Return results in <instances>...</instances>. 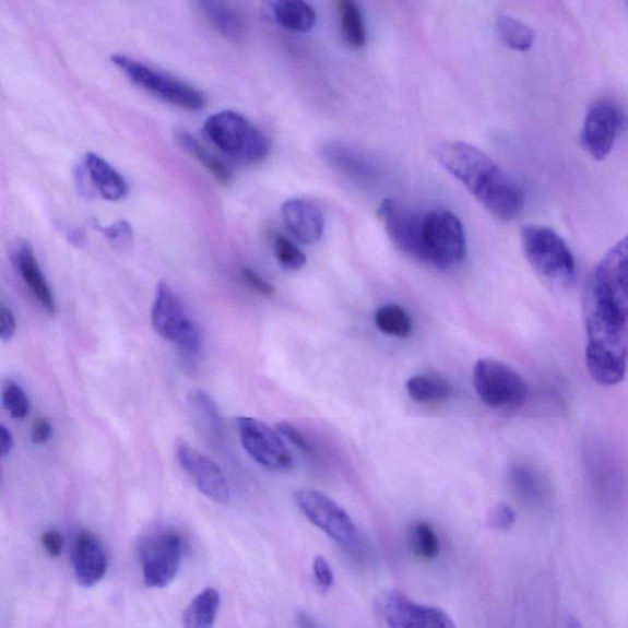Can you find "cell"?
I'll use <instances>...</instances> for the list:
<instances>
[{
	"label": "cell",
	"mask_w": 628,
	"mask_h": 628,
	"mask_svg": "<svg viewBox=\"0 0 628 628\" xmlns=\"http://www.w3.org/2000/svg\"><path fill=\"white\" fill-rule=\"evenodd\" d=\"M583 316L588 372L604 387L621 383L628 367V235L588 279Z\"/></svg>",
	"instance_id": "obj_1"
},
{
	"label": "cell",
	"mask_w": 628,
	"mask_h": 628,
	"mask_svg": "<svg viewBox=\"0 0 628 628\" xmlns=\"http://www.w3.org/2000/svg\"><path fill=\"white\" fill-rule=\"evenodd\" d=\"M433 155L495 217L511 222L522 214L525 205L522 188L481 149L462 142H442L434 147Z\"/></svg>",
	"instance_id": "obj_2"
},
{
	"label": "cell",
	"mask_w": 628,
	"mask_h": 628,
	"mask_svg": "<svg viewBox=\"0 0 628 628\" xmlns=\"http://www.w3.org/2000/svg\"><path fill=\"white\" fill-rule=\"evenodd\" d=\"M528 263L545 283L566 288L574 284L577 263L571 248L550 227L526 225L521 233Z\"/></svg>",
	"instance_id": "obj_3"
},
{
	"label": "cell",
	"mask_w": 628,
	"mask_h": 628,
	"mask_svg": "<svg viewBox=\"0 0 628 628\" xmlns=\"http://www.w3.org/2000/svg\"><path fill=\"white\" fill-rule=\"evenodd\" d=\"M204 134L218 151L238 164H261L271 152V144L263 132L245 116L234 111L209 117L204 123Z\"/></svg>",
	"instance_id": "obj_4"
},
{
	"label": "cell",
	"mask_w": 628,
	"mask_h": 628,
	"mask_svg": "<svg viewBox=\"0 0 628 628\" xmlns=\"http://www.w3.org/2000/svg\"><path fill=\"white\" fill-rule=\"evenodd\" d=\"M152 323L155 332L166 342L176 345L185 357H194L201 352V332L181 298L165 283L156 287Z\"/></svg>",
	"instance_id": "obj_5"
},
{
	"label": "cell",
	"mask_w": 628,
	"mask_h": 628,
	"mask_svg": "<svg viewBox=\"0 0 628 628\" xmlns=\"http://www.w3.org/2000/svg\"><path fill=\"white\" fill-rule=\"evenodd\" d=\"M423 249V262L442 271L463 263L466 238L460 218L445 209L424 213Z\"/></svg>",
	"instance_id": "obj_6"
},
{
	"label": "cell",
	"mask_w": 628,
	"mask_h": 628,
	"mask_svg": "<svg viewBox=\"0 0 628 628\" xmlns=\"http://www.w3.org/2000/svg\"><path fill=\"white\" fill-rule=\"evenodd\" d=\"M111 61L137 86L144 88L145 92L167 104L187 109V111H199L205 105V96L182 80L158 71V69L146 66L129 56L115 55L111 57Z\"/></svg>",
	"instance_id": "obj_7"
},
{
	"label": "cell",
	"mask_w": 628,
	"mask_h": 628,
	"mask_svg": "<svg viewBox=\"0 0 628 628\" xmlns=\"http://www.w3.org/2000/svg\"><path fill=\"white\" fill-rule=\"evenodd\" d=\"M475 392L482 402L495 411L522 407L530 396L522 376L497 360L477 362L473 371Z\"/></svg>",
	"instance_id": "obj_8"
},
{
	"label": "cell",
	"mask_w": 628,
	"mask_h": 628,
	"mask_svg": "<svg viewBox=\"0 0 628 628\" xmlns=\"http://www.w3.org/2000/svg\"><path fill=\"white\" fill-rule=\"evenodd\" d=\"M239 441L252 460L273 473L291 472L295 465L281 434L253 417L239 416L236 420Z\"/></svg>",
	"instance_id": "obj_9"
},
{
	"label": "cell",
	"mask_w": 628,
	"mask_h": 628,
	"mask_svg": "<svg viewBox=\"0 0 628 628\" xmlns=\"http://www.w3.org/2000/svg\"><path fill=\"white\" fill-rule=\"evenodd\" d=\"M183 553L185 542L175 531H163L149 537L141 553L145 585L162 590L171 583L182 564Z\"/></svg>",
	"instance_id": "obj_10"
},
{
	"label": "cell",
	"mask_w": 628,
	"mask_h": 628,
	"mask_svg": "<svg viewBox=\"0 0 628 628\" xmlns=\"http://www.w3.org/2000/svg\"><path fill=\"white\" fill-rule=\"evenodd\" d=\"M296 503L308 521L343 546L357 542V528L352 517L331 497L316 490L296 493Z\"/></svg>",
	"instance_id": "obj_11"
},
{
	"label": "cell",
	"mask_w": 628,
	"mask_h": 628,
	"mask_svg": "<svg viewBox=\"0 0 628 628\" xmlns=\"http://www.w3.org/2000/svg\"><path fill=\"white\" fill-rule=\"evenodd\" d=\"M175 452L178 464L192 478L199 491L215 503H230V485L222 467L212 458L181 440L176 443Z\"/></svg>",
	"instance_id": "obj_12"
},
{
	"label": "cell",
	"mask_w": 628,
	"mask_h": 628,
	"mask_svg": "<svg viewBox=\"0 0 628 628\" xmlns=\"http://www.w3.org/2000/svg\"><path fill=\"white\" fill-rule=\"evenodd\" d=\"M623 126L620 109L607 99L594 103L588 108L583 128L582 144L596 162H603L613 152Z\"/></svg>",
	"instance_id": "obj_13"
},
{
	"label": "cell",
	"mask_w": 628,
	"mask_h": 628,
	"mask_svg": "<svg viewBox=\"0 0 628 628\" xmlns=\"http://www.w3.org/2000/svg\"><path fill=\"white\" fill-rule=\"evenodd\" d=\"M380 611L390 628H457L443 611L417 604L396 591L383 594Z\"/></svg>",
	"instance_id": "obj_14"
},
{
	"label": "cell",
	"mask_w": 628,
	"mask_h": 628,
	"mask_svg": "<svg viewBox=\"0 0 628 628\" xmlns=\"http://www.w3.org/2000/svg\"><path fill=\"white\" fill-rule=\"evenodd\" d=\"M392 242L407 256L423 262L424 213H417L401 203L386 199L378 211Z\"/></svg>",
	"instance_id": "obj_15"
},
{
	"label": "cell",
	"mask_w": 628,
	"mask_h": 628,
	"mask_svg": "<svg viewBox=\"0 0 628 628\" xmlns=\"http://www.w3.org/2000/svg\"><path fill=\"white\" fill-rule=\"evenodd\" d=\"M13 263L22 281L35 300L49 316L56 315L57 305L51 286L39 266L34 249L28 242H20L13 253Z\"/></svg>",
	"instance_id": "obj_16"
},
{
	"label": "cell",
	"mask_w": 628,
	"mask_h": 628,
	"mask_svg": "<svg viewBox=\"0 0 628 628\" xmlns=\"http://www.w3.org/2000/svg\"><path fill=\"white\" fill-rule=\"evenodd\" d=\"M74 573L79 585L95 586L107 572V557L102 542L92 532L84 531L76 537Z\"/></svg>",
	"instance_id": "obj_17"
},
{
	"label": "cell",
	"mask_w": 628,
	"mask_h": 628,
	"mask_svg": "<svg viewBox=\"0 0 628 628\" xmlns=\"http://www.w3.org/2000/svg\"><path fill=\"white\" fill-rule=\"evenodd\" d=\"M283 221L298 241L312 245L324 234V217L318 206L305 199H291L282 206Z\"/></svg>",
	"instance_id": "obj_18"
},
{
	"label": "cell",
	"mask_w": 628,
	"mask_h": 628,
	"mask_svg": "<svg viewBox=\"0 0 628 628\" xmlns=\"http://www.w3.org/2000/svg\"><path fill=\"white\" fill-rule=\"evenodd\" d=\"M83 166L90 183L106 201H121L128 194L125 177L104 157L95 153H87Z\"/></svg>",
	"instance_id": "obj_19"
},
{
	"label": "cell",
	"mask_w": 628,
	"mask_h": 628,
	"mask_svg": "<svg viewBox=\"0 0 628 628\" xmlns=\"http://www.w3.org/2000/svg\"><path fill=\"white\" fill-rule=\"evenodd\" d=\"M188 405L199 431L215 443L222 441L224 437L223 416L214 399L204 391L195 390L189 393Z\"/></svg>",
	"instance_id": "obj_20"
},
{
	"label": "cell",
	"mask_w": 628,
	"mask_h": 628,
	"mask_svg": "<svg viewBox=\"0 0 628 628\" xmlns=\"http://www.w3.org/2000/svg\"><path fill=\"white\" fill-rule=\"evenodd\" d=\"M198 7L206 23L228 42H239L244 37V19L232 5L223 2H201Z\"/></svg>",
	"instance_id": "obj_21"
},
{
	"label": "cell",
	"mask_w": 628,
	"mask_h": 628,
	"mask_svg": "<svg viewBox=\"0 0 628 628\" xmlns=\"http://www.w3.org/2000/svg\"><path fill=\"white\" fill-rule=\"evenodd\" d=\"M276 23L295 33H307L315 26V9L301 0H281L271 4Z\"/></svg>",
	"instance_id": "obj_22"
},
{
	"label": "cell",
	"mask_w": 628,
	"mask_h": 628,
	"mask_svg": "<svg viewBox=\"0 0 628 628\" xmlns=\"http://www.w3.org/2000/svg\"><path fill=\"white\" fill-rule=\"evenodd\" d=\"M408 396L418 404L433 405L448 401L453 388L443 378L437 376H414L406 382Z\"/></svg>",
	"instance_id": "obj_23"
},
{
	"label": "cell",
	"mask_w": 628,
	"mask_h": 628,
	"mask_svg": "<svg viewBox=\"0 0 628 628\" xmlns=\"http://www.w3.org/2000/svg\"><path fill=\"white\" fill-rule=\"evenodd\" d=\"M176 141L182 146L183 151L198 159L218 182L223 185H230L233 182L234 175L232 169L211 151H208L191 133L178 131L176 133Z\"/></svg>",
	"instance_id": "obj_24"
},
{
	"label": "cell",
	"mask_w": 628,
	"mask_h": 628,
	"mask_svg": "<svg viewBox=\"0 0 628 628\" xmlns=\"http://www.w3.org/2000/svg\"><path fill=\"white\" fill-rule=\"evenodd\" d=\"M218 607H221V594L214 588H208L186 607L183 628H213Z\"/></svg>",
	"instance_id": "obj_25"
},
{
	"label": "cell",
	"mask_w": 628,
	"mask_h": 628,
	"mask_svg": "<svg viewBox=\"0 0 628 628\" xmlns=\"http://www.w3.org/2000/svg\"><path fill=\"white\" fill-rule=\"evenodd\" d=\"M322 154L329 164L341 169L346 175L356 178H370L375 174L374 166L348 146L329 143L323 146Z\"/></svg>",
	"instance_id": "obj_26"
},
{
	"label": "cell",
	"mask_w": 628,
	"mask_h": 628,
	"mask_svg": "<svg viewBox=\"0 0 628 628\" xmlns=\"http://www.w3.org/2000/svg\"><path fill=\"white\" fill-rule=\"evenodd\" d=\"M496 34L500 42L517 52L532 49L536 35L531 26L510 15H500L496 20Z\"/></svg>",
	"instance_id": "obj_27"
},
{
	"label": "cell",
	"mask_w": 628,
	"mask_h": 628,
	"mask_svg": "<svg viewBox=\"0 0 628 628\" xmlns=\"http://www.w3.org/2000/svg\"><path fill=\"white\" fill-rule=\"evenodd\" d=\"M336 5L345 43L354 48L364 47L367 43V33L360 7L352 0H342Z\"/></svg>",
	"instance_id": "obj_28"
},
{
	"label": "cell",
	"mask_w": 628,
	"mask_h": 628,
	"mask_svg": "<svg viewBox=\"0 0 628 628\" xmlns=\"http://www.w3.org/2000/svg\"><path fill=\"white\" fill-rule=\"evenodd\" d=\"M375 323L382 333L399 339H406L413 332L411 316L396 305L381 307L375 315Z\"/></svg>",
	"instance_id": "obj_29"
},
{
	"label": "cell",
	"mask_w": 628,
	"mask_h": 628,
	"mask_svg": "<svg viewBox=\"0 0 628 628\" xmlns=\"http://www.w3.org/2000/svg\"><path fill=\"white\" fill-rule=\"evenodd\" d=\"M408 543L411 549L418 558L431 561L440 554V542L434 528L425 522H417L408 532Z\"/></svg>",
	"instance_id": "obj_30"
},
{
	"label": "cell",
	"mask_w": 628,
	"mask_h": 628,
	"mask_svg": "<svg viewBox=\"0 0 628 628\" xmlns=\"http://www.w3.org/2000/svg\"><path fill=\"white\" fill-rule=\"evenodd\" d=\"M274 254L277 263L287 271H300L307 263L301 249L284 236H277L274 239Z\"/></svg>",
	"instance_id": "obj_31"
},
{
	"label": "cell",
	"mask_w": 628,
	"mask_h": 628,
	"mask_svg": "<svg viewBox=\"0 0 628 628\" xmlns=\"http://www.w3.org/2000/svg\"><path fill=\"white\" fill-rule=\"evenodd\" d=\"M2 404L15 420H24L29 412L28 396L14 381H8L2 391Z\"/></svg>",
	"instance_id": "obj_32"
},
{
	"label": "cell",
	"mask_w": 628,
	"mask_h": 628,
	"mask_svg": "<svg viewBox=\"0 0 628 628\" xmlns=\"http://www.w3.org/2000/svg\"><path fill=\"white\" fill-rule=\"evenodd\" d=\"M107 238V241L111 244L119 251H128L129 248L133 246L134 233L131 224L126 221H119L109 225L102 230Z\"/></svg>",
	"instance_id": "obj_33"
},
{
	"label": "cell",
	"mask_w": 628,
	"mask_h": 628,
	"mask_svg": "<svg viewBox=\"0 0 628 628\" xmlns=\"http://www.w3.org/2000/svg\"><path fill=\"white\" fill-rule=\"evenodd\" d=\"M276 431L281 434L293 446L300 450L301 452L313 455L316 452V448L308 438L297 426L283 422L276 425Z\"/></svg>",
	"instance_id": "obj_34"
},
{
	"label": "cell",
	"mask_w": 628,
	"mask_h": 628,
	"mask_svg": "<svg viewBox=\"0 0 628 628\" xmlns=\"http://www.w3.org/2000/svg\"><path fill=\"white\" fill-rule=\"evenodd\" d=\"M512 472L514 485L522 494L534 495L540 491V478H537L532 467L520 465L516 466Z\"/></svg>",
	"instance_id": "obj_35"
},
{
	"label": "cell",
	"mask_w": 628,
	"mask_h": 628,
	"mask_svg": "<svg viewBox=\"0 0 628 628\" xmlns=\"http://www.w3.org/2000/svg\"><path fill=\"white\" fill-rule=\"evenodd\" d=\"M487 522L494 531L505 532L511 530L516 522V512L511 506L506 503L497 505L488 513Z\"/></svg>",
	"instance_id": "obj_36"
},
{
	"label": "cell",
	"mask_w": 628,
	"mask_h": 628,
	"mask_svg": "<svg viewBox=\"0 0 628 628\" xmlns=\"http://www.w3.org/2000/svg\"><path fill=\"white\" fill-rule=\"evenodd\" d=\"M241 276L249 288L263 297H273L275 295L274 286L266 282L262 275H259L251 268H242Z\"/></svg>",
	"instance_id": "obj_37"
},
{
	"label": "cell",
	"mask_w": 628,
	"mask_h": 628,
	"mask_svg": "<svg viewBox=\"0 0 628 628\" xmlns=\"http://www.w3.org/2000/svg\"><path fill=\"white\" fill-rule=\"evenodd\" d=\"M313 576L317 585L321 588L322 591H329L334 584V573L331 565L327 561V558L322 555H317L313 561Z\"/></svg>",
	"instance_id": "obj_38"
},
{
	"label": "cell",
	"mask_w": 628,
	"mask_h": 628,
	"mask_svg": "<svg viewBox=\"0 0 628 628\" xmlns=\"http://www.w3.org/2000/svg\"><path fill=\"white\" fill-rule=\"evenodd\" d=\"M16 333V319L12 310L4 304L0 307V339L12 341Z\"/></svg>",
	"instance_id": "obj_39"
},
{
	"label": "cell",
	"mask_w": 628,
	"mask_h": 628,
	"mask_svg": "<svg viewBox=\"0 0 628 628\" xmlns=\"http://www.w3.org/2000/svg\"><path fill=\"white\" fill-rule=\"evenodd\" d=\"M42 543L45 552L51 557H59L63 553L64 540L61 532L48 531L43 534Z\"/></svg>",
	"instance_id": "obj_40"
},
{
	"label": "cell",
	"mask_w": 628,
	"mask_h": 628,
	"mask_svg": "<svg viewBox=\"0 0 628 628\" xmlns=\"http://www.w3.org/2000/svg\"><path fill=\"white\" fill-rule=\"evenodd\" d=\"M52 435V424L45 417L37 418L32 428V441L37 446H42L51 440Z\"/></svg>",
	"instance_id": "obj_41"
},
{
	"label": "cell",
	"mask_w": 628,
	"mask_h": 628,
	"mask_svg": "<svg viewBox=\"0 0 628 628\" xmlns=\"http://www.w3.org/2000/svg\"><path fill=\"white\" fill-rule=\"evenodd\" d=\"M14 448L13 434L8 430V427L0 426V455L7 457L12 453Z\"/></svg>",
	"instance_id": "obj_42"
},
{
	"label": "cell",
	"mask_w": 628,
	"mask_h": 628,
	"mask_svg": "<svg viewBox=\"0 0 628 628\" xmlns=\"http://www.w3.org/2000/svg\"><path fill=\"white\" fill-rule=\"evenodd\" d=\"M298 624H300L301 628H321L311 619L310 616L304 613L298 615Z\"/></svg>",
	"instance_id": "obj_43"
},
{
	"label": "cell",
	"mask_w": 628,
	"mask_h": 628,
	"mask_svg": "<svg viewBox=\"0 0 628 628\" xmlns=\"http://www.w3.org/2000/svg\"><path fill=\"white\" fill-rule=\"evenodd\" d=\"M567 628H582V627L580 623H578L577 620L573 619V617H571V619H568Z\"/></svg>",
	"instance_id": "obj_44"
},
{
	"label": "cell",
	"mask_w": 628,
	"mask_h": 628,
	"mask_svg": "<svg viewBox=\"0 0 628 628\" xmlns=\"http://www.w3.org/2000/svg\"><path fill=\"white\" fill-rule=\"evenodd\" d=\"M628 5V4H627Z\"/></svg>",
	"instance_id": "obj_45"
}]
</instances>
